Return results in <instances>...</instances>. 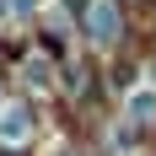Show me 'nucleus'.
<instances>
[{"label":"nucleus","instance_id":"f257e3e1","mask_svg":"<svg viewBox=\"0 0 156 156\" xmlns=\"http://www.w3.org/2000/svg\"><path fill=\"white\" fill-rule=\"evenodd\" d=\"M119 27H124V16H119V0H92L86 5V38L97 48L119 43Z\"/></svg>","mask_w":156,"mask_h":156},{"label":"nucleus","instance_id":"f03ea898","mask_svg":"<svg viewBox=\"0 0 156 156\" xmlns=\"http://www.w3.org/2000/svg\"><path fill=\"white\" fill-rule=\"evenodd\" d=\"M27 135H32L27 108H5V113H0V140H5V145H22Z\"/></svg>","mask_w":156,"mask_h":156},{"label":"nucleus","instance_id":"7ed1b4c3","mask_svg":"<svg viewBox=\"0 0 156 156\" xmlns=\"http://www.w3.org/2000/svg\"><path fill=\"white\" fill-rule=\"evenodd\" d=\"M129 119H135V124H145V119H156V97H129Z\"/></svg>","mask_w":156,"mask_h":156},{"label":"nucleus","instance_id":"20e7f679","mask_svg":"<svg viewBox=\"0 0 156 156\" xmlns=\"http://www.w3.org/2000/svg\"><path fill=\"white\" fill-rule=\"evenodd\" d=\"M22 76H27V86H48V65H43V59H27Z\"/></svg>","mask_w":156,"mask_h":156},{"label":"nucleus","instance_id":"39448f33","mask_svg":"<svg viewBox=\"0 0 156 156\" xmlns=\"http://www.w3.org/2000/svg\"><path fill=\"white\" fill-rule=\"evenodd\" d=\"M5 16H16V5H11V0H0V22H5Z\"/></svg>","mask_w":156,"mask_h":156}]
</instances>
